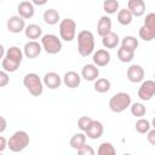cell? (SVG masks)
<instances>
[{"label": "cell", "mask_w": 155, "mask_h": 155, "mask_svg": "<svg viewBox=\"0 0 155 155\" xmlns=\"http://www.w3.org/2000/svg\"><path fill=\"white\" fill-rule=\"evenodd\" d=\"M23 57H24L23 51L19 47L11 46L10 48H7V51H5V56L1 59L2 69L7 73H15L19 68Z\"/></svg>", "instance_id": "cell-1"}, {"label": "cell", "mask_w": 155, "mask_h": 155, "mask_svg": "<svg viewBox=\"0 0 155 155\" xmlns=\"http://www.w3.org/2000/svg\"><path fill=\"white\" fill-rule=\"evenodd\" d=\"M78 51L80 56L88 57L94 51V35L90 30H81L78 33Z\"/></svg>", "instance_id": "cell-2"}, {"label": "cell", "mask_w": 155, "mask_h": 155, "mask_svg": "<svg viewBox=\"0 0 155 155\" xmlns=\"http://www.w3.org/2000/svg\"><path fill=\"white\" fill-rule=\"evenodd\" d=\"M29 142H30L29 134L23 130H18L8 138L7 148L13 153H19L29 145Z\"/></svg>", "instance_id": "cell-3"}, {"label": "cell", "mask_w": 155, "mask_h": 155, "mask_svg": "<svg viewBox=\"0 0 155 155\" xmlns=\"http://www.w3.org/2000/svg\"><path fill=\"white\" fill-rule=\"evenodd\" d=\"M23 85L28 90V92L31 96H34V97H39L44 92L42 80L35 73H28V74H25L24 78H23Z\"/></svg>", "instance_id": "cell-4"}, {"label": "cell", "mask_w": 155, "mask_h": 155, "mask_svg": "<svg viewBox=\"0 0 155 155\" xmlns=\"http://www.w3.org/2000/svg\"><path fill=\"white\" fill-rule=\"evenodd\" d=\"M131 96L126 92H117L109 99V108L111 111L119 114L125 111L131 105Z\"/></svg>", "instance_id": "cell-5"}, {"label": "cell", "mask_w": 155, "mask_h": 155, "mask_svg": "<svg viewBox=\"0 0 155 155\" xmlns=\"http://www.w3.org/2000/svg\"><path fill=\"white\" fill-rule=\"evenodd\" d=\"M41 47L48 54H57L62 50V41L54 34H45L41 38Z\"/></svg>", "instance_id": "cell-6"}, {"label": "cell", "mask_w": 155, "mask_h": 155, "mask_svg": "<svg viewBox=\"0 0 155 155\" xmlns=\"http://www.w3.org/2000/svg\"><path fill=\"white\" fill-rule=\"evenodd\" d=\"M59 36L64 41H73L76 36V23L71 18H64L59 22Z\"/></svg>", "instance_id": "cell-7"}, {"label": "cell", "mask_w": 155, "mask_h": 155, "mask_svg": "<svg viewBox=\"0 0 155 155\" xmlns=\"http://www.w3.org/2000/svg\"><path fill=\"white\" fill-rule=\"evenodd\" d=\"M155 94V81L153 80H145L142 81L139 88H138V97L142 101H150Z\"/></svg>", "instance_id": "cell-8"}, {"label": "cell", "mask_w": 155, "mask_h": 155, "mask_svg": "<svg viewBox=\"0 0 155 155\" xmlns=\"http://www.w3.org/2000/svg\"><path fill=\"white\" fill-rule=\"evenodd\" d=\"M6 27H7V30H8L10 33H13V34L22 33V31H24V28H25V19H23V18H22L21 16H18V15L11 16V17L7 19Z\"/></svg>", "instance_id": "cell-9"}, {"label": "cell", "mask_w": 155, "mask_h": 155, "mask_svg": "<svg viewBox=\"0 0 155 155\" xmlns=\"http://www.w3.org/2000/svg\"><path fill=\"white\" fill-rule=\"evenodd\" d=\"M126 76L128 79V81H131L133 84L142 82L144 79V69L139 64H132L127 68Z\"/></svg>", "instance_id": "cell-10"}, {"label": "cell", "mask_w": 155, "mask_h": 155, "mask_svg": "<svg viewBox=\"0 0 155 155\" xmlns=\"http://www.w3.org/2000/svg\"><path fill=\"white\" fill-rule=\"evenodd\" d=\"M41 51H42L41 44H39L36 40H29L23 47V54L29 59L36 58L41 53Z\"/></svg>", "instance_id": "cell-11"}, {"label": "cell", "mask_w": 155, "mask_h": 155, "mask_svg": "<svg viewBox=\"0 0 155 155\" xmlns=\"http://www.w3.org/2000/svg\"><path fill=\"white\" fill-rule=\"evenodd\" d=\"M103 132H104L103 124L101 121H98V120H92V122L90 124V126L86 128L85 134L90 139H98V138L102 137Z\"/></svg>", "instance_id": "cell-12"}, {"label": "cell", "mask_w": 155, "mask_h": 155, "mask_svg": "<svg viewBox=\"0 0 155 155\" xmlns=\"http://www.w3.org/2000/svg\"><path fill=\"white\" fill-rule=\"evenodd\" d=\"M93 64L97 67H105L110 62V52L107 48H99L97 51H93Z\"/></svg>", "instance_id": "cell-13"}, {"label": "cell", "mask_w": 155, "mask_h": 155, "mask_svg": "<svg viewBox=\"0 0 155 155\" xmlns=\"http://www.w3.org/2000/svg\"><path fill=\"white\" fill-rule=\"evenodd\" d=\"M42 84H44V86L48 87L50 90H56L62 85V78L56 71H48L44 75Z\"/></svg>", "instance_id": "cell-14"}, {"label": "cell", "mask_w": 155, "mask_h": 155, "mask_svg": "<svg viewBox=\"0 0 155 155\" xmlns=\"http://www.w3.org/2000/svg\"><path fill=\"white\" fill-rule=\"evenodd\" d=\"M62 82L68 87V88H76L81 84V75H79L74 70H69L64 74Z\"/></svg>", "instance_id": "cell-15"}, {"label": "cell", "mask_w": 155, "mask_h": 155, "mask_svg": "<svg viewBox=\"0 0 155 155\" xmlns=\"http://www.w3.org/2000/svg\"><path fill=\"white\" fill-rule=\"evenodd\" d=\"M17 11H18V16H21L23 19H29L35 13V8L31 1H21L18 4Z\"/></svg>", "instance_id": "cell-16"}, {"label": "cell", "mask_w": 155, "mask_h": 155, "mask_svg": "<svg viewBox=\"0 0 155 155\" xmlns=\"http://www.w3.org/2000/svg\"><path fill=\"white\" fill-rule=\"evenodd\" d=\"M127 10L132 13L133 17H140L145 12V2L144 0H128Z\"/></svg>", "instance_id": "cell-17"}, {"label": "cell", "mask_w": 155, "mask_h": 155, "mask_svg": "<svg viewBox=\"0 0 155 155\" xmlns=\"http://www.w3.org/2000/svg\"><path fill=\"white\" fill-rule=\"evenodd\" d=\"M99 76V69L94 64H85L81 69V78L86 81H94Z\"/></svg>", "instance_id": "cell-18"}, {"label": "cell", "mask_w": 155, "mask_h": 155, "mask_svg": "<svg viewBox=\"0 0 155 155\" xmlns=\"http://www.w3.org/2000/svg\"><path fill=\"white\" fill-rule=\"evenodd\" d=\"M24 34L29 40H38L42 36V28L39 24L31 23L25 25L24 28Z\"/></svg>", "instance_id": "cell-19"}, {"label": "cell", "mask_w": 155, "mask_h": 155, "mask_svg": "<svg viewBox=\"0 0 155 155\" xmlns=\"http://www.w3.org/2000/svg\"><path fill=\"white\" fill-rule=\"evenodd\" d=\"M109 31H111V19L109 16H102L97 23V34L104 36Z\"/></svg>", "instance_id": "cell-20"}, {"label": "cell", "mask_w": 155, "mask_h": 155, "mask_svg": "<svg viewBox=\"0 0 155 155\" xmlns=\"http://www.w3.org/2000/svg\"><path fill=\"white\" fill-rule=\"evenodd\" d=\"M120 42L119 35L114 31H109L104 36H102V44L105 48H115Z\"/></svg>", "instance_id": "cell-21"}, {"label": "cell", "mask_w": 155, "mask_h": 155, "mask_svg": "<svg viewBox=\"0 0 155 155\" xmlns=\"http://www.w3.org/2000/svg\"><path fill=\"white\" fill-rule=\"evenodd\" d=\"M44 22L48 25H54L59 22L61 19V16H59V12L56 10V8H48L44 12Z\"/></svg>", "instance_id": "cell-22"}, {"label": "cell", "mask_w": 155, "mask_h": 155, "mask_svg": "<svg viewBox=\"0 0 155 155\" xmlns=\"http://www.w3.org/2000/svg\"><path fill=\"white\" fill-rule=\"evenodd\" d=\"M110 81L107 79V78H99V79H96L94 80V91L98 92V93H105L110 90Z\"/></svg>", "instance_id": "cell-23"}, {"label": "cell", "mask_w": 155, "mask_h": 155, "mask_svg": "<svg viewBox=\"0 0 155 155\" xmlns=\"http://www.w3.org/2000/svg\"><path fill=\"white\" fill-rule=\"evenodd\" d=\"M117 58L122 63H130L134 58V51L120 46V48L117 50Z\"/></svg>", "instance_id": "cell-24"}, {"label": "cell", "mask_w": 155, "mask_h": 155, "mask_svg": "<svg viewBox=\"0 0 155 155\" xmlns=\"http://www.w3.org/2000/svg\"><path fill=\"white\" fill-rule=\"evenodd\" d=\"M117 22L121 24V25H130L131 22H132V13L127 10V8H121L117 11Z\"/></svg>", "instance_id": "cell-25"}, {"label": "cell", "mask_w": 155, "mask_h": 155, "mask_svg": "<svg viewBox=\"0 0 155 155\" xmlns=\"http://www.w3.org/2000/svg\"><path fill=\"white\" fill-rule=\"evenodd\" d=\"M86 143V134L84 133V132H79V133H75L71 138H70V142H69V144H70V147L73 148V149H79L81 145H84Z\"/></svg>", "instance_id": "cell-26"}, {"label": "cell", "mask_w": 155, "mask_h": 155, "mask_svg": "<svg viewBox=\"0 0 155 155\" xmlns=\"http://www.w3.org/2000/svg\"><path fill=\"white\" fill-rule=\"evenodd\" d=\"M131 108V114L136 117H143L147 113V108L143 103H139V102H136V103H131L130 105Z\"/></svg>", "instance_id": "cell-27"}, {"label": "cell", "mask_w": 155, "mask_h": 155, "mask_svg": "<svg viewBox=\"0 0 155 155\" xmlns=\"http://www.w3.org/2000/svg\"><path fill=\"white\" fill-rule=\"evenodd\" d=\"M138 45H139L138 39H136L132 35H127V36H125L121 40V46L122 47H126L128 50H132V51H136V48L138 47Z\"/></svg>", "instance_id": "cell-28"}, {"label": "cell", "mask_w": 155, "mask_h": 155, "mask_svg": "<svg viewBox=\"0 0 155 155\" xmlns=\"http://www.w3.org/2000/svg\"><path fill=\"white\" fill-rule=\"evenodd\" d=\"M119 1L117 0H104L103 1V10L108 13V15H113L119 11Z\"/></svg>", "instance_id": "cell-29"}, {"label": "cell", "mask_w": 155, "mask_h": 155, "mask_svg": "<svg viewBox=\"0 0 155 155\" xmlns=\"http://www.w3.org/2000/svg\"><path fill=\"white\" fill-rule=\"evenodd\" d=\"M151 128V125H150V121L147 120V119H143V117H138V120L136 121V131L138 133H147L149 130Z\"/></svg>", "instance_id": "cell-30"}, {"label": "cell", "mask_w": 155, "mask_h": 155, "mask_svg": "<svg viewBox=\"0 0 155 155\" xmlns=\"http://www.w3.org/2000/svg\"><path fill=\"white\" fill-rule=\"evenodd\" d=\"M138 34H139V38H140L142 40H144V41H153V40L155 39V30L149 29V28H147L145 25H142V27L139 28Z\"/></svg>", "instance_id": "cell-31"}, {"label": "cell", "mask_w": 155, "mask_h": 155, "mask_svg": "<svg viewBox=\"0 0 155 155\" xmlns=\"http://www.w3.org/2000/svg\"><path fill=\"white\" fill-rule=\"evenodd\" d=\"M115 153H116V149H115L114 145H113L111 143H109V142H103V143L99 145L98 150H97V154H98V155H113V154H115Z\"/></svg>", "instance_id": "cell-32"}, {"label": "cell", "mask_w": 155, "mask_h": 155, "mask_svg": "<svg viewBox=\"0 0 155 155\" xmlns=\"http://www.w3.org/2000/svg\"><path fill=\"white\" fill-rule=\"evenodd\" d=\"M143 25H145V27L149 28V29L155 30V13H154V12H149V13L145 16V19H144Z\"/></svg>", "instance_id": "cell-33"}, {"label": "cell", "mask_w": 155, "mask_h": 155, "mask_svg": "<svg viewBox=\"0 0 155 155\" xmlns=\"http://www.w3.org/2000/svg\"><path fill=\"white\" fill-rule=\"evenodd\" d=\"M92 120L93 119H91L90 116H81L79 120H78V127L82 131V132H85L86 131V128L90 126V124L92 122Z\"/></svg>", "instance_id": "cell-34"}, {"label": "cell", "mask_w": 155, "mask_h": 155, "mask_svg": "<svg viewBox=\"0 0 155 155\" xmlns=\"http://www.w3.org/2000/svg\"><path fill=\"white\" fill-rule=\"evenodd\" d=\"M78 150V153L80 154V155H94V150H93V148L91 147V145H88V144H84V145H81L79 149H76Z\"/></svg>", "instance_id": "cell-35"}, {"label": "cell", "mask_w": 155, "mask_h": 155, "mask_svg": "<svg viewBox=\"0 0 155 155\" xmlns=\"http://www.w3.org/2000/svg\"><path fill=\"white\" fill-rule=\"evenodd\" d=\"M10 82V76L8 73L5 70H0V87H5L7 86Z\"/></svg>", "instance_id": "cell-36"}, {"label": "cell", "mask_w": 155, "mask_h": 155, "mask_svg": "<svg viewBox=\"0 0 155 155\" xmlns=\"http://www.w3.org/2000/svg\"><path fill=\"white\" fill-rule=\"evenodd\" d=\"M147 139H148V142L151 144V145H155V130H149L147 133Z\"/></svg>", "instance_id": "cell-37"}, {"label": "cell", "mask_w": 155, "mask_h": 155, "mask_svg": "<svg viewBox=\"0 0 155 155\" xmlns=\"http://www.w3.org/2000/svg\"><path fill=\"white\" fill-rule=\"evenodd\" d=\"M6 127H7V121H6V119L0 115V133H2V132L6 130Z\"/></svg>", "instance_id": "cell-38"}, {"label": "cell", "mask_w": 155, "mask_h": 155, "mask_svg": "<svg viewBox=\"0 0 155 155\" xmlns=\"http://www.w3.org/2000/svg\"><path fill=\"white\" fill-rule=\"evenodd\" d=\"M6 148H7V140L5 137L0 136V153H2Z\"/></svg>", "instance_id": "cell-39"}, {"label": "cell", "mask_w": 155, "mask_h": 155, "mask_svg": "<svg viewBox=\"0 0 155 155\" xmlns=\"http://www.w3.org/2000/svg\"><path fill=\"white\" fill-rule=\"evenodd\" d=\"M48 0H31L33 5H36V6H44Z\"/></svg>", "instance_id": "cell-40"}, {"label": "cell", "mask_w": 155, "mask_h": 155, "mask_svg": "<svg viewBox=\"0 0 155 155\" xmlns=\"http://www.w3.org/2000/svg\"><path fill=\"white\" fill-rule=\"evenodd\" d=\"M4 56H5V47H4V45L0 44V61L4 58Z\"/></svg>", "instance_id": "cell-41"}, {"label": "cell", "mask_w": 155, "mask_h": 155, "mask_svg": "<svg viewBox=\"0 0 155 155\" xmlns=\"http://www.w3.org/2000/svg\"><path fill=\"white\" fill-rule=\"evenodd\" d=\"M0 1H2V0H0Z\"/></svg>", "instance_id": "cell-42"}]
</instances>
